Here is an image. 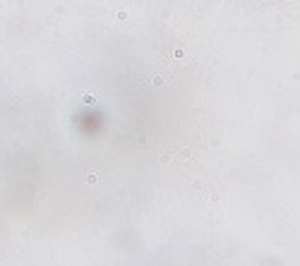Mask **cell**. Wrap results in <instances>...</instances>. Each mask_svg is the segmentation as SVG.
<instances>
[{
  "instance_id": "6da1fadb",
  "label": "cell",
  "mask_w": 300,
  "mask_h": 266,
  "mask_svg": "<svg viewBox=\"0 0 300 266\" xmlns=\"http://www.w3.org/2000/svg\"><path fill=\"white\" fill-rule=\"evenodd\" d=\"M173 55H175V58H185V50H183V48H178V50H175Z\"/></svg>"
}]
</instances>
